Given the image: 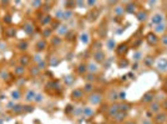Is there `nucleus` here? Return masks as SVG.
I'll return each mask as SVG.
<instances>
[{
	"mask_svg": "<svg viewBox=\"0 0 167 124\" xmlns=\"http://www.w3.org/2000/svg\"><path fill=\"white\" fill-rule=\"evenodd\" d=\"M84 91H82V88H75V89H73V92H71V99H74V101H80L82 97H84Z\"/></svg>",
	"mask_w": 167,
	"mask_h": 124,
	"instance_id": "nucleus-15",
	"label": "nucleus"
},
{
	"mask_svg": "<svg viewBox=\"0 0 167 124\" xmlns=\"http://www.w3.org/2000/svg\"><path fill=\"white\" fill-rule=\"evenodd\" d=\"M69 30H70V27H69V25L68 24H60L59 25V27L56 29V33H57V36H66L69 34Z\"/></svg>",
	"mask_w": 167,
	"mask_h": 124,
	"instance_id": "nucleus-6",
	"label": "nucleus"
},
{
	"mask_svg": "<svg viewBox=\"0 0 167 124\" xmlns=\"http://www.w3.org/2000/svg\"><path fill=\"white\" fill-rule=\"evenodd\" d=\"M123 8H125V13H127V14H136L137 13V5H136V3H132V2L125 3Z\"/></svg>",
	"mask_w": 167,
	"mask_h": 124,
	"instance_id": "nucleus-7",
	"label": "nucleus"
},
{
	"mask_svg": "<svg viewBox=\"0 0 167 124\" xmlns=\"http://www.w3.org/2000/svg\"><path fill=\"white\" fill-rule=\"evenodd\" d=\"M94 115H95V109H94L91 106H86V107H84V108H82L81 117H84V118L89 119V118H91V117H94Z\"/></svg>",
	"mask_w": 167,
	"mask_h": 124,
	"instance_id": "nucleus-14",
	"label": "nucleus"
},
{
	"mask_svg": "<svg viewBox=\"0 0 167 124\" xmlns=\"http://www.w3.org/2000/svg\"><path fill=\"white\" fill-rule=\"evenodd\" d=\"M77 73H79V75H84V73H87V66H86L85 64H81V65H79V67H77Z\"/></svg>",
	"mask_w": 167,
	"mask_h": 124,
	"instance_id": "nucleus-42",
	"label": "nucleus"
},
{
	"mask_svg": "<svg viewBox=\"0 0 167 124\" xmlns=\"http://www.w3.org/2000/svg\"><path fill=\"white\" fill-rule=\"evenodd\" d=\"M41 35H43L44 40H45V39H51V37H52V29L49 27V26H48V27H43Z\"/></svg>",
	"mask_w": 167,
	"mask_h": 124,
	"instance_id": "nucleus-27",
	"label": "nucleus"
},
{
	"mask_svg": "<svg viewBox=\"0 0 167 124\" xmlns=\"http://www.w3.org/2000/svg\"><path fill=\"white\" fill-rule=\"evenodd\" d=\"M62 15H64V9H56L54 11V19L56 21H62Z\"/></svg>",
	"mask_w": 167,
	"mask_h": 124,
	"instance_id": "nucleus-36",
	"label": "nucleus"
},
{
	"mask_svg": "<svg viewBox=\"0 0 167 124\" xmlns=\"http://www.w3.org/2000/svg\"><path fill=\"white\" fill-rule=\"evenodd\" d=\"M84 78H85L86 83H94V82L96 81V78H97V77H96V75H94V73H89V72H87V73L85 75V77H84Z\"/></svg>",
	"mask_w": 167,
	"mask_h": 124,
	"instance_id": "nucleus-38",
	"label": "nucleus"
},
{
	"mask_svg": "<svg viewBox=\"0 0 167 124\" xmlns=\"http://www.w3.org/2000/svg\"><path fill=\"white\" fill-rule=\"evenodd\" d=\"M80 42L85 46H87L90 44V35L87 33H81L80 34Z\"/></svg>",
	"mask_w": 167,
	"mask_h": 124,
	"instance_id": "nucleus-29",
	"label": "nucleus"
},
{
	"mask_svg": "<svg viewBox=\"0 0 167 124\" xmlns=\"http://www.w3.org/2000/svg\"><path fill=\"white\" fill-rule=\"evenodd\" d=\"M3 20H4L6 24H10V22H11V16H10V15H6L5 19H3Z\"/></svg>",
	"mask_w": 167,
	"mask_h": 124,
	"instance_id": "nucleus-52",
	"label": "nucleus"
},
{
	"mask_svg": "<svg viewBox=\"0 0 167 124\" xmlns=\"http://www.w3.org/2000/svg\"><path fill=\"white\" fill-rule=\"evenodd\" d=\"M35 51L36 52H40V53H43L46 48H48V41L46 40H44V39H41V40H39V41H36V44H35Z\"/></svg>",
	"mask_w": 167,
	"mask_h": 124,
	"instance_id": "nucleus-9",
	"label": "nucleus"
},
{
	"mask_svg": "<svg viewBox=\"0 0 167 124\" xmlns=\"http://www.w3.org/2000/svg\"><path fill=\"white\" fill-rule=\"evenodd\" d=\"M155 96H156V95H155L152 91H148V92L145 93L144 97L141 98V102L145 103V104H150V103H152V102L155 101Z\"/></svg>",
	"mask_w": 167,
	"mask_h": 124,
	"instance_id": "nucleus-8",
	"label": "nucleus"
},
{
	"mask_svg": "<svg viewBox=\"0 0 167 124\" xmlns=\"http://www.w3.org/2000/svg\"><path fill=\"white\" fill-rule=\"evenodd\" d=\"M119 110L127 114V112L130 110V104H127V103H125V102H123V103H119Z\"/></svg>",
	"mask_w": 167,
	"mask_h": 124,
	"instance_id": "nucleus-39",
	"label": "nucleus"
},
{
	"mask_svg": "<svg viewBox=\"0 0 167 124\" xmlns=\"http://www.w3.org/2000/svg\"><path fill=\"white\" fill-rule=\"evenodd\" d=\"M153 119H155V122H156L157 124H163V123H166V122H167V114H166L165 112H162V110H161L160 113L155 114Z\"/></svg>",
	"mask_w": 167,
	"mask_h": 124,
	"instance_id": "nucleus-18",
	"label": "nucleus"
},
{
	"mask_svg": "<svg viewBox=\"0 0 167 124\" xmlns=\"http://www.w3.org/2000/svg\"><path fill=\"white\" fill-rule=\"evenodd\" d=\"M10 98H11L13 102H19V101L23 98V93H21V91H20L19 88L11 91V93H10Z\"/></svg>",
	"mask_w": 167,
	"mask_h": 124,
	"instance_id": "nucleus-20",
	"label": "nucleus"
},
{
	"mask_svg": "<svg viewBox=\"0 0 167 124\" xmlns=\"http://www.w3.org/2000/svg\"><path fill=\"white\" fill-rule=\"evenodd\" d=\"M23 30H24V33L27 36H31L32 34L35 33V25L32 24L31 21H25L24 25H23Z\"/></svg>",
	"mask_w": 167,
	"mask_h": 124,
	"instance_id": "nucleus-4",
	"label": "nucleus"
},
{
	"mask_svg": "<svg viewBox=\"0 0 167 124\" xmlns=\"http://www.w3.org/2000/svg\"><path fill=\"white\" fill-rule=\"evenodd\" d=\"M44 99H45V97H44V95L43 93H36V97H35V103H41V102H44Z\"/></svg>",
	"mask_w": 167,
	"mask_h": 124,
	"instance_id": "nucleus-44",
	"label": "nucleus"
},
{
	"mask_svg": "<svg viewBox=\"0 0 167 124\" xmlns=\"http://www.w3.org/2000/svg\"><path fill=\"white\" fill-rule=\"evenodd\" d=\"M123 124H137L136 122H133V120H127V122H125Z\"/></svg>",
	"mask_w": 167,
	"mask_h": 124,
	"instance_id": "nucleus-54",
	"label": "nucleus"
},
{
	"mask_svg": "<svg viewBox=\"0 0 167 124\" xmlns=\"http://www.w3.org/2000/svg\"><path fill=\"white\" fill-rule=\"evenodd\" d=\"M59 64H60V58L56 55H51L50 58H49V61H48L49 67H56Z\"/></svg>",
	"mask_w": 167,
	"mask_h": 124,
	"instance_id": "nucleus-24",
	"label": "nucleus"
},
{
	"mask_svg": "<svg viewBox=\"0 0 167 124\" xmlns=\"http://www.w3.org/2000/svg\"><path fill=\"white\" fill-rule=\"evenodd\" d=\"M74 17V11L73 10H66L64 9V15H62V21H70Z\"/></svg>",
	"mask_w": 167,
	"mask_h": 124,
	"instance_id": "nucleus-28",
	"label": "nucleus"
},
{
	"mask_svg": "<svg viewBox=\"0 0 167 124\" xmlns=\"http://www.w3.org/2000/svg\"><path fill=\"white\" fill-rule=\"evenodd\" d=\"M31 61L34 62L35 65H39L41 61H44V53H40V52H35L34 55L31 56Z\"/></svg>",
	"mask_w": 167,
	"mask_h": 124,
	"instance_id": "nucleus-26",
	"label": "nucleus"
},
{
	"mask_svg": "<svg viewBox=\"0 0 167 124\" xmlns=\"http://www.w3.org/2000/svg\"><path fill=\"white\" fill-rule=\"evenodd\" d=\"M106 47H107V50H109V51H114V50H116V41H115L112 37H110V39L107 40V42H106Z\"/></svg>",
	"mask_w": 167,
	"mask_h": 124,
	"instance_id": "nucleus-37",
	"label": "nucleus"
},
{
	"mask_svg": "<svg viewBox=\"0 0 167 124\" xmlns=\"http://www.w3.org/2000/svg\"><path fill=\"white\" fill-rule=\"evenodd\" d=\"M86 66H87V72H89V73H94V75H96V73L100 71V66H98V64H96V62H95L94 60L89 61L87 64H86Z\"/></svg>",
	"mask_w": 167,
	"mask_h": 124,
	"instance_id": "nucleus-5",
	"label": "nucleus"
},
{
	"mask_svg": "<svg viewBox=\"0 0 167 124\" xmlns=\"http://www.w3.org/2000/svg\"><path fill=\"white\" fill-rule=\"evenodd\" d=\"M86 5V3H84V2H75V6H77V8H84Z\"/></svg>",
	"mask_w": 167,
	"mask_h": 124,
	"instance_id": "nucleus-50",
	"label": "nucleus"
},
{
	"mask_svg": "<svg viewBox=\"0 0 167 124\" xmlns=\"http://www.w3.org/2000/svg\"><path fill=\"white\" fill-rule=\"evenodd\" d=\"M0 109H2V103H0Z\"/></svg>",
	"mask_w": 167,
	"mask_h": 124,
	"instance_id": "nucleus-56",
	"label": "nucleus"
},
{
	"mask_svg": "<svg viewBox=\"0 0 167 124\" xmlns=\"http://www.w3.org/2000/svg\"><path fill=\"white\" fill-rule=\"evenodd\" d=\"M40 73H41V71L38 68V66H32V67L29 68V75L31 77H39Z\"/></svg>",
	"mask_w": 167,
	"mask_h": 124,
	"instance_id": "nucleus-31",
	"label": "nucleus"
},
{
	"mask_svg": "<svg viewBox=\"0 0 167 124\" xmlns=\"http://www.w3.org/2000/svg\"><path fill=\"white\" fill-rule=\"evenodd\" d=\"M165 19H166V15H165L163 13H155V14H152V15L150 16L151 24H152L153 26L165 22Z\"/></svg>",
	"mask_w": 167,
	"mask_h": 124,
	"instance_id": "nucleus-2",
	"label": "nucleus"
},
{
	"mask_svg": "<svg viewBox=\"0 0 167 124\" xmlns=\"http://www.w3.org/2000/svg\"><path fill=\"white\" fill-rule=\"evenodd\" d=\"M84 93H87V95H91L94 93V83H85L82 87Z\"/></svg>",
	"mask_w": 167,
	"mask_h": 124,
	"instance_id": "nucleus-34",
	"label": "nucleus"
},
{
	"mask_svg": "<svg viewBox=\"0 0 167 124\" xmlns=\"http://www.w3.org/2000/svg\"><path fill=\"white\" fill-rule=\"evenodd\" d=\"M86 5L87 6H95L96 5V2H92V0H90V2H86Z\"/></svg>",
	"mask_w": 167,
	"mask_h": 124,
	"instance_id": "nucleus-53",
	"label": "nucleus"
},
{
	"mask_svg": "<svg viewBox=\"0 0 167 124\" xmlns=\"http://www.w3.org/2000/svg\"><path fill=\"white\" fill-rule=\"evenodd\" d=\"M146 41L148 42V45L155 46V45H157V44L160 42V37H158L156 34H153V33H148V34L146 35Z\"/></svg>",
	"mask_w": 167,
	"mask_h": 124,
	"instance_id": "nucleus-12",
	"label": "nucleus"
},
{
	"mask_svg": "<svg viewBox=\"0 0 167 124\" xmlns=\"http://www.w3.org/2000/svg\"><path fill=\"white\" fill-rule=\"evenodd\" d=\"M36 93L38 92H35L34 89H31V88H29V89H26V92H25V95H24V101L26 102V103H32L35 101V97H36Z\"/></svg>",
	"mask_w": 167,
	"mask_h": 124,
	"instance_id": "nucleus-3",
	"label": "nucleus"
},
{
	"mask_svg": "<svg viewBox=\"0 0 167 124\" xmlns=\"http://www.w3.org/2000/svg\"><path fill=\"white\" fill-rule=\"evenodd\" d=\"M165 88H167V81L165 82Z\"/></svg>",
	"mask_w": 167,
	"mask_h": 124,
	"instance_id": "nucleus-55",
	"label": "nucleus"
},
{
	"mask_svg": "<svg viewBox=\"0 0 167 124\" xmlns=\"http://www.w3.org/2000/svg\"><path fill=\"white\" fill-rule=\"evenodd\" d=\"M157 70L160 72H167V61L166 60L158 62V64H157Z\"/></svg>",
	"mask_w": 167,
	"mask_h": 124,
	"instance_id": "nucleus-35",
	"label": "nucleus"
},
{
	"mask_svg": "<svg viewBox=\"0 0 167 124\" xmlns=\"http://www.w3.org/2000/svg\"><path fill=\"white\" fill-rule=\"evenodd\" d=\"M30 62H31V57L27 55H21L19 57V65H21L24 67H27L30 65Z\"/></svg>",
	"mask_w": 167,
	"mask_h": 124,
	"instance_id": "nucleus-23",
	"label": "nucleus"
},
{
	"mask_svg": "<svg viewBox=\"0 0 167 124\" xmlns=\"http://www.w3.org/2000/svg\"><path fill=\"white\" fill-rule=\"evenodd\" d=\"M144 58V53L141 52V51H133V53H132V60L135 61V62H140L141 60Z\"/></svg>",
	"mask_w": 167,
	"mask_h": 124,
	"instance_id": "nucleus-33",
	"label": "nucleus"
},
{
	"mask_svg": "<svg viewBox=\"0 0 167 124\" xmlns=\"http://www.w3.org/2000/svg\"><path fill=\"white\" fill-rule=\"evenodd\" d=\"M16 48H18L19 51H21V52L27 51V48H29V44H27V41H24V40L19 41V42H18V45H16Z\"/></svg>",
	"mask_w": 167,
	"mask_h": 124,
	"instance_id": "nucleus-30",
	"label": "nucleus"
},
{
	"mask_svg": "<svg viewBox=\"0 0 167 124\" xmlns=\"http://www.w3.org/2000/svg\"><path fill=\"white\" fill-rule=\"evenodd\" d=\"M92 57H94V61L96 62V64H101V62L105 61L106 55H105V52L102 50H100V51H95L94 55H92Z\"/></svg>",
	"mask_w": 167,
	"mask_h": 124,
	"instance_id": "nucleus-10",
	"label": "nucleus"
},
{
	"mask_svg": "<svg viewBox=\"0 0 167 124\" xmlns=\"http://www.w3.org/2000/svg\"><path fill=\"white\" fill-rule=\"evenodd\" d=\"M136 19H137V21L139 22H146L147 20H148V13L146 11V10H139L136 14Z\"/></svg>",
	"mask_w": 167,
	"mask_h": 124,
	"instance_id": "nucleus-16",
	"label": "nucleus"
},
{
	"mask_svg": "<svg viewBox=\"0 0 167 124\" xmlns=\"http://www.w3.org/2000/svg\"><path fill=\"white\" fill-rule=\"evenodd\" d=\"M43 5H44V4H43V2H31V6H32V9H40Z\"/></svg>",
	"mask_w": 167,
	"mask_h": 124,
	"instance_id": "nucleus-46",
	"label": "nucleus"
},
{
	"mask_svg": "<svg viewBox=\"0 0 167 124\" xmlns=\"http://www.w3.org/2000/svg\"><path fill=\"white\" fill-rule=\"evenodd\" d=\"M51 21H52V17H51V15H49V14H44V16L40 19V24H41L44 27H48V26L51 24Z\"/></svg>",
	"mask_w": 167,
	"mask_h": 124,
	"instance_id": "nucleus-25",
	"label": "nucleus"
},
{
	"mask_svg": "<svg viewBox=\"0 0 167 124\" xmlns=\"http://www.w3.org/2000/svg\"><path fill=\"white\" fill-rule=\"evenodd\" d=\"M35 66H38V68L43 72V70H45L46 67H49V65H48V61H41L39 65H35Z\"/></svg>",
	"mask_w": 167,
	"mask_h": 124,
	"instance_id": "nucleus-43",
	"label": "nucleus"
},
{
	"mask_svg": "<svg viewBox=\"0 0 167 124\" xmlns=\"http://www.w3.org/2000/svg\"><path fill=\"white\" fill-rule=\"evenodd\" d=\"M107 99L112 103H116V101H119V91L117 89H110L107 93Z\"/></svg>",
	"mask_w": 167,
	"mask_h": 124,
	"instance_id": "nucleus-19",
	"label": "nucleus"
},
{
	"mask_svg": "<svg viewBox=\"0 0 167 124\" xmlns=\"http://www.w3.org/2000/svg\"><path fill=\"white\" fill-rule=\"evenodd\" d=\"M166 31H167V24H166V21H165V22H162V24L155 25L152 33L156 34V35H158V34H162V35H163V34H166Z\"/></svg>",
	"mask_w": 167,
	"mask_h": 124,
	"instance_id": "nucleus-11",
	"label": "nucleus"
},
{
	"mask_svg": "<svg viewBox=\"0 0 167 124\" xmlns=\"http://www.w3.org/2000/svg\"><path fill=\"white\" fill-rule=\"evenodd\" d=\"M119 112H120V110H119V103H112V104L107 108V115L111 117V118H114Z\"/></svg>",
	"mask_w": 167,
	"mask_h": 124,
	"instance_id": "nucleus-21",
	"label": "nucleus"
},
{
	"mask_svg": "<svg viewBox=\"0 0 167 124\" xmlns=\"http://www.w3.org/2000/svg\"><path fill=\"white\" fill-rule=\"evenodd\" d=\"M61 42H62V39H61L60 36L56 35V36H52V37H51V45H52V46H59Z\"/></svg>",
	"mask_w": 167,
	"mask_h": 124,
	"instance_id": "nucleus-41",
	"label": "nucleus"
},
{
	"mask_svg": "<svg viewBox=\"0 0 167 124\" xmlns=\"http://www.w3.org/2000/svg\"><path fill=\"white\" fill-rule=\"evenodd\" d=\"M119 99L125 101L126 99V92H119Z\"/></svg>",
	"mask_w": 167,
	"mask_h": 124,
	"instance_id": "nucleus-49",
	"label": "nucleus"
},
{
	"mask_svg": "<svg viewBox=\"0 0 167 124\" xmlns=\"http://www.w3.org/2000/svg\"><path fill=\"white\" fill-rule=\"evenodd\" d=\"M102 99H104V95L102 93H100V92H94L91 93V95L89 96L87 98V102L91 107H97L102 103Z\"/></svg>",
	"mask_w": 167,
	"mask_h": 124,
	"instance_id": "nucleus-1",
	"label": "nucleus"
},
{
	"mask_svg": "<svg viewBox=\"0 0 167 124\" xmlns=\"http://www.w3.org/2000/svg\"><path fill=\"white\" fill-rule=\"evenodd\" d=\"M0 79L2 81H9L10 79V73L6 71V70H3V71H0Z\"/></svg>",
	"mask_w": 167,
	"mask_h": 124,
	"instance_id": "nucleus-40",
	"label": "nucleus"
},
{
	"mask_svg": "<svg viewBox=\"0 0 167 124\" xmlns=\"http://www.w3.org/2000/svg\"><path fill=\"white\" fill-rule=\"evenodd\" d=\"M21 84H25V79H24V77H20V78H19V82L16 83V86H18V87H20Z\"/></svg>",
	"mask_w": 167,
	"mask_h": 124,
	"instance_id": "nucleus-51",
	"label": "nucleus"
},
{
	"mask_svg": "<svg viewBox=\"0 0 167 124\" xmlns=\"http://www.w3.org/2000/svg\"><path fill=\"white\" fill-rule=\"evenodd\" d=\"M15 35V29L14 27H8L6 29V37H14Z\"/></svg>",
	"mask_w": 167,
	"mask_h": 124,
	"instance_id": "nucleus-45",
	"label": "nucleus"
},
{
	"mask_svg": "<svg viewBox=\"0 0 167 124\" xmlns=\"http://www.w3.org/2000/svg\"><path fill=\"white\" fill-rule=\"evenodd\" d=\"M160 42H161L163 46L167 47V34H163L162 37H160Z\"/></svg>",
	"mask_w": 167,
	"mask_h": 124,
	"instance_id": "nucleus-47",
	"label": "nucleus"
},
{
	"mask_svg": "<svg viewBox=\"0 0 167 124\" xmlns=\"http://www.w3.org/2000/svg\"><path fill=\"white\" fill-rule=\"evenodd\" d=\"M126 115H127L126 113L119 112V113H117V114H116V115H115V117H114L112 119H114V120H115L116 123H123V120L126 119Z\"/></svg>",
	"mask_w": 167,
	"mask_h": 124,
	"instance_id": "nucleus-32",
	"label": "nucleus"
},
{
	"mask_svg": "<svg viewBox=\"0 0 167 124\" xmlns=\"http://www.w3.org/2000/svg\"><path fill=\"white\" fill-rule=\"evenodd\" d=\"M148 112L152 113L153 115L157 114V113H160V112H161V104H160V102L153 101L152 103H150V104H148Z\"/></svg>",
	"mask_w": 167,
	"mask_h": 124,
	"instance_id": "nucleus-13",
	"label": "nucleus"
},
{
	"mask_svg": "<svg viewBox=\"0 0 167 124\" xmlns=\"http://www.w3.org/2000/svg\"><path fill=\"white\" fill-rule=\"evenodd\" d=\"M141 124H153V122H152L151 118L146 117V118H142V119H141Z\"/></svg>",
	"mask_w": 167,
	"mask_h": 124,
	"instance_id": "nucleus-48",
	"label": "nucleus"
},
{
	"mask_svg": "<svg viewBox=\"0 0 167 124\" xmlns=\"http://www.w3.org/2000/svg\"><path fill=\"white\" fill-rule=\"evenodd\" d=\"M25 72H26V67H24V66H21V65L15 66L14 70H13V73H14V76H15L16 78L23 77V76L25 75Z\"/></svg>",
	"mask_w": 167,
	"mask_h": 124,
	"instance_id": "nucleus-17",
	"label": "nucleus"
},
{
	"mask_svg": "<svg viewBox=\"0 0 167 124\" xmlns=\"http://www.w3.org/2000/svg\"><path fill=\"white\" fill-rule=\"evenodd\" d=\"M112 13H114V15L117 16V17L123 16V14H125V8H123V5H121V4L115 5L114 9H112Z\"/></svg>",
	"mask_w": 167,
	"mask_h": 124,
	"instance_id": "nucleus-22",
	"label": "nucleus"
}]
</instances>
